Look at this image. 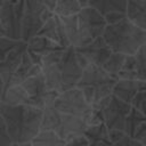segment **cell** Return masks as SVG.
Here are the masks:
<instances>
[{
    "label": "cell",
    "instance_id": "cell-16",
    "mask_svg": "<svg viewBox=\"0 0 146 146\" xmlns=\"http://www.w3.org/2000/svg\"><path fill=\"white\" fill-rule=\"evenodd\" d=\"M41 73V66L39 65H35L32 59L30 58L29 54H27V50L24 52L23 55V58H22V63L21 65L18 66L17 71L15 72V74L13 75L9 84V86H16V84H22L25 80L32 78V76H35L38 74ZM7 87V88H8Z\"/></svg>",
    "mask_w": 146,
    "mask_h": 146
},
{
    "label": "cell",
    "instance_id": "cell-37",
    "mask_svg": "<svg viewBox=\"0 0 146 146\" xmlns=\"http://www.w3.org/2000/svg\"><path fill=\"white\" fill-rule=\"evenodd\" d=\"M133 138L136 140H138L143 146H144V143L146 141V122H144L136 131V133L133 135Z\"/></svg>",
    "mask_w": 146,
    "mask_h": 146
},
{
    "label": "cell",
    "instance_id": "cell-40",
    "mask_svg": "<svg viewBox=\"0 0 146 146\" xmlns=\"http://www.w3.org/2000/svg\"><path fill=\"white\" fill-rule=\"evenodd\" d=\"M10 146H33L32 143H13Z\"/></svg>",
    "mask_w": 146,
    "mask_h": 146
},
{
    "label": "cell",
    "instance_id": "cell-24",
    "mask_svg": "<svg viewBox=\"0 0 146 146\" xmlns=\"http://www.w3.org/2000/svg\"><path fill=\"white\" fill-rule=\"evenodd\" d=\"M81 9L82 8L79 3V0H57L54 13L60 18H65L78 16Z\"/></svg>",
    "mask_w": 146,
    "mask_h": 146
},
{
    "label": "cell",
    "instance_id": "cell-41",
    "mask_svg": "<svg viewBox=\"0 0 146 146\" xmlns=\"http://www.w3.org/2000/svg\"><path fill=\"white\" fill-rule=\"evenodd\" d=\"M1 36H6V33H5V30H3L2 25H1V22H0V38Z\"/></svg>",
    "mask_w": 146,
    "mask_h": 146
},
{
    "label": "cell",
    "instance_id": "cell-31",
    "mask_svg": "<svg viewBox=\"0 0 146 146\" xmlns=\"http://www.w3.org/2000/svg\"><path fill=\"white\" fill-rule=\"evenodd\" d=\"M131 106L146 116V89L139 91L131 102Z\"/></svg>",
    "mask_w": 146,
    "mask_h": 146
},
{
    "label": "cell",
    "instance_id": "cell-5",
    "mask_svg": "<svg viewBox=\"0 0 146 146\" xmlns=\"http://www.w3.org/2000/svg\"><path fill=\"white\" fill-rule=\"evenodd\" d=\"M94 105L98 106L103 111L104 123L108 130L124 131L127 116L132 108L130 104L119 99L114 95H111Z\"/></svg>",
    "mask_w": 146,
    "mask_h": 146
},
{
    "label": "cell",
    "instance_id": "cell-32",
    "mask_svg": "<svg viewBox=\"0 0 146 146\" xmlns=\"http://www.w3.org/2000/svg\"><path fill=\"white\" fill-rule=\"evenodd\" d=\"M11 144H13V141L9 137L6 122H5L1 111H0V146H10Z\"/></svg>",
    "mask_w": 146,
    "mask_h": 146
},
{
    "label": "cell",
    "instance_id": "cell-12",
    "mask_svg": "<svg viewBox=\"0 0 146 146\" xmlns=\"http://www.w3.org/2000/svg\"><path fill=\"white\" fill-rule=\"evenodd\" d=\"M27 50V44L24 41H21L18 47L14 49L2 62H0V76L5 82V87L7 88L13 75L17 71L18 66L22 63V58L24 52ZM5 88V90H6Z\"/></svg>",
    "mask_w": 146,
    "mask_h": 146
},
{
    "label": "cell",
    "instance_id": "cell-1",
    "mask_svg": "<svg viewBox=\"0 0 146 146\" xmlns=\"http://www.w3.org/2000/svg\"><path fill=\"white\" fill-rule=\"evenodd\" d=\"M0 111L13 143H31L41 131L42 110L31 105L0 104Z\"/></svg>",
    "mask_w": 146,
    "mask_h": 146
},
{
    "label": "cell",
    "instance_id": "cell-21",
    "mask_svg": "<svg viewBox=\"0 0 146 146\" xmlns=\"http://www.w3.org/2000/svg\"><path fill=\"white\" fill-rule=\"evenodd\" d=\"M26 44H27L29 51L34 52L36 55H40L42 57L49 52L66 49V48H63L62 46H59L58 43H56V42H54V41H51L44 36H41V35L33 36L30 41L26 42Z\"/></svg>",
    "mask_w": 146,
    "mask_h": 146
},
{
    "label": "cell",
    "instance_id": "cell-17",
    "mask_svg": "<svg viewBox=\"0 0 146 146\" xmlns=\"http://www.w3.org/2000/svg\"><path fill=\"white\" fill-rule=\"evenodd\" d=\"M125 15L131 23L146 31V0H128Z\"/></svg>",
    "mask_w": 146,
    "mask_h": 146
},
{
    "label": "cell",
    "instance_id": "cell-4",
    "mask_svg": "<svg viewBox=\"0 0 146 146\" xmlns=\"http://www.w3.org/2000/svg\"><path fill=\"white\" fill-rule=\"evenodd\" d=\"M41 0H25V11L22 21V41L27 42L38 35L44 23L54 16Z\"/></svg>",
    "mask_w": 146,
    "mask_h": 146
},
{
    "label": "cell",
    "instance_id": "cell-39",
    "mask_svg": "<svg viewBox=\"0 0 146 146\" xmlns=\"http://www.w3.org/2000/svg\"><path fill=\"white\" fill-rule=\"evenodd\" d=\"M5 88H6L5 87V82L0 76V103H1V99H2V96H3V92H5Z\"/></svg>",
    "mask_w": 146,
    "mask_h": 146
},
{
    "label": "cell",
    "instance_id": "cell-7",
    "mask_svg": "<svg viewBox=\"0 0 146 146\" xmlns=\"http://www.w3.org/2000/svg\"><path fill=\"white\" fill-rule=\"evenodd\" d=\"M55 107L62 114L78 116L84 121L91 111V105L86 102L83 94L79 88H73L58 94L55 100Z\"/></svg>",
    "mask_w": 146,
    "mask_h": 146
},
{
    "label": "cell",
    "instance_id": "cell-13",
    "mask_svg": "<svg viewBox=\"0 0 146 146\" xmlns=\"http://www.w3.org/2000/svg\"><path fill=\"white\" fill-rule=\"evenodd\" d=\"M87 127L88 124L83 119L73 115L62 114L60 123L58 129L56 130V133L66 141L73 137L83 135Z\"/></svg>",
    "mask_w": 146,
    "mask_h": 146
},
{
    "label": "cell",
    "instance_id": "cell-43",
    "mask_svg": "<svg viewBox=\"0 0 146 146\" xmlns=\"http://www.w3.org/2000/svg\"><path fill=\"white\" fill-rule=\"evenodd\" d=\"M5 3H6V0H0V10H1V8L3 7Z\"/></svg>",
    "mask_w": 146,
    "mask_h": 146
},
{
    "label": "cell",
    "instance_id": "cell-23",
    "mask_svg": "<svg viewBox=\"0 0 146 146\" xmlns=\"http://www.w3.org/2000/svg\"><path fill=\"white\" fill-rule=\"evenodd\" d=\"M62 22L65 29V34H66L70 47H73V48L81 47V34H80L78 16L62 18Z\"/></svg>",
    "mask_w": 146,
    "mask_h": 146
},
{
    "label": "cell",
    "instance_id": "cell-19",
    "mask_svg": "<svg viewBox=\"0 0 146 146\" xmlns=\"http://www.w3.org/2000/svg\"><path fill=\"white\" fill-rule=\"evenodd\" d=\"M0 104H5L9 106H19V105H31V102L23 86L16 84L6 88Z\"/></svg>",
    "mask_w": 146,
    "mask_h": 146
},
{
    "label": "cell",
    "instance_id": "cell-36",
    "mask_svg": "<svg viewBox=\"0 0 146 146\" xmlns=\"http://www.w3.org/2000/svg\"><path fill=\"white\" fill-rule=\"evenodd\" d=\"M114 146H143V145L138 140H136L133 137L125 133L116 144H114Z\"/></svg>",
    "mask_w": 146,
    "mask_h": 146
},
{
    "label": "cell",
    "instance_id": "cell-28",
    "mask_svg": "<svg viewBox=\"0 0 146 146\" xmlns=\"http://www.w3.org/2000/svg\"><path fill=\"white\" fill-rule=\"evenodd\" d=\"M117 80H138L135 55L125 57L122 70L117 75Z\"/></svg>",
    "mask_w": 146,
    "mask_h": 146
},
{
    "label": "cell",
    "instance_id": "cell-8",
    "mask_svg": "<svg viewBox=\"0 0 146 146\" xmlns=\"http://www.w3.org/2000/svg\"><path fill=\"white\" fill-rule=\"evenodd\" d=\"M25 11V0L16 5L6 3L0 10V22L5 30L6 36L14 40H22V21Z\"/></svg>",
    "mask_w": 146,
    "mask_h": 146
},
{
    "label": "cell",
    "instance_id": "cell-10",
    "mask_svg": "<svg viewBox=\"0 0 146 146\" xmlns=\"http://www.w3.org/2000/svg\"><path fill=\"white\" fill-rule=\"evenodd\" d=\"M75 50L79 54L83 55L89 60L90 65H96L100 67H103V65L106 63L108 57L112 55V50L106 44L103 36L94 40L88 44L75 48Z\"/></svg>",
    "mask_w": 146,
    "mask_h": 146
},
{
    "label": "cell",
    "instance_id": "cell-45",
    "mask_svg": "<svg viewBox=\"0 0 146 146\" xmlns=\"http://www.w3.org/2000/svg\"><path fill=\"white\" fill-rule=\"evenodd\" d=\"M145 82H146V81H145Z\"/></svg>",
    "mask_w": 146,
    "mask_h": 146
},
{
    "label": "cell",
    "instance_id": "cell-42",
    "mask_svg": "<svg viewBox=\"0 0 146 146\" xmlns=\"http://www.w3.org/2000/svg\"><path fill=\"white\" fill-rule=\"evenodd\" d=\"M8 3H11V5H16V3H18L21 0H6Z\"/></svg>",
    "mask_w": 146,
    "mask_h": 146
},
{
    "label": "cell",
    "instance_id": "cell-38",
    "mask_svg": "<svg viewBox=\"0 0 146 146\" xmlns=\"http://www.w3.org/2000/svg\"><path fill=\"white\" fill-rule=\"evenodd\" d=\"M108 135H110V139H111L112 144L114 145L125 135V132L122 130H108Z\"/></svg>",
    "mask_w": 146,
    "mask_h": 146
},
{
    "label": "cell",
    "instance_id": "cell-34",
    "mask_svg": "<svg viewBox=\"0 0 146 146\" xmlns=\"http://www.w3.org/2000/svg\"><path fill=\"white\" fill-rule=\"evenodd\" d=\"M65 146H89V141L84 135H80L66 140Z\"/></svg>",
    "mask_w": 146,
    "mask_h": 146
},
{
    "label": "cell",
    "instance_id": "cell-3",
    "mask_svg": "<svg viewBox=\"0 0 146 146\" xmlns=\"http://www.w3.org/2000/svg\"><path fill=\"white\" fill-rule=\"evenodd\" d=\"M117 79L111 76L100 66L89 65L82 74L76 88H79L86 102L94 105L102 99L113 95V89Z\"/></svg>",
    "mask_w": 146,
    "mask_h": 146
},
{
    "label": "cell",
    "instance_id": "cell-26",
    "mask_svg": "<svg viewBox=\"0 0 146 146\" xmlns=\"http://www.w3.org/2000/svg\"><path fill=\"white\" fill-rule=\"evenodd\" d=\"M125 57L127 56L123 55V54L112 52V55L108 57V59L106 60V63L103 65V68L105 70V72L107 74H110L111 76L117 79V75L121 72L122 66L124 64Z\"/></svg>",
    "mask_w": 146,
    "mask_h": 146
},
{
    "label": "cell",
    "instance_id": "cell-2",
    "mask_svg": "<svg viewBox=\"0 0 146 146\" xmlns=\"http://www.w3.org/2000/svg\"><path fill=\"white\" fill-rule=\"evenodd\" d=\"M103 38L112 52L135 55L146 44V31L139 29L127 17L114 25H107Z\"/></svg>",
    "mask_w": 146,
    "mask_h": 146
},
{
    "label": "cell",
    "instance_id": "cell-20",
    "mask_svg": "<svg viewBox=\"0 0 146 146\" xmlns=\"http://www.w3.org/2000/svg\"><path fill=\"white\" fill-rule=\"evenodd\" d=\"M83 135L87 137L89 146H113L105 123L87 127Z\"/></svg>",
    "mask_w": 146,
    "mask_h": 146
},
{
    "label": "cell",
    "instance_id": "cell-44",
    "mask_svg": "<svg viewBox=\"0 0 146 146\" xmlns=\"http://www.w3.org/2000/svg\"><path fill=\"white\" fill-rule=\"evenodd\" d=\"M113 146H114V145H113Z\"/></svg>",
    "mask_w": 146,
    "mask_h": 146
},
{
    "label": "cell",
    "instance_id": "cell-15",
    "mask_svg": "<svg viewBox=\"0 0 146 146\" xmlns=\"http://www.w3.org/2000/svg\"><path fill=\"white\" fill-rule=\"evenodd\" d=\"M146 89V82L140 81V80H117L114 89H113V95L117 97L119 99L128 103L131 105L132 99L135 96Z\"/></svg>",
    "mask_w": 146,
    "mask_h": 146
},
{
    "label": "cell",
    "instance_id": "cell-30",
    "mask_svg": "<svg viewBox=\"0 0 146 146\" xmlns=\"http://www.w3.org/2000/svg\"><path fill=\"white\" fill-rule=\"evenodd\" d=\"M21 41L22 40L17 41L8 36H1L0 38V62H2L14 49H16L21 43Z\"/></svg>",
    "mask_w": 146,
    "mask_h": 146
},
{
    "label": "cell",
    "instance_id": "cell-14",
    "mask_svg": "<svg viewBox=\"0 0 146 146\" xmlns=\"http://www.w3.org/2000/svg\"><path fill=\"white\" fill-rule=\"evenodd\" d=\"M38 35L44 36V38L58 43L63 48L70 47L66 34H65V29H64L62 18L57 15H54L50 19H48L44 23V25L42 26V29L40 30Z\"/></svg>",
    "mask_w": 146,
    "mask_h": 146
},
{
    "label": "cell",
    "instance_id": "cell-27",
    "mask_svg": "<svg viewBox=\"0 0 146 146\" xmlns=\"http://www.w3.org/2000/svg\"><path fill=\"white\" fill-rule=\"evenodd\" d=\"M146 122V116L140 113L138 110L136 108H131L129 115L127 116L125 120V127H124V132L131 137H133V135L136 133L137 129L144 123Z\"/></svg>",
    "mask_w": 146,
    "mask_h": 146
},
{
    "label": "cell",
    "instance_id": "cell-35",
    "mask_svg": "<svg viewBox=\"0 0 146 146\" xmlns=\"http://www.w3.org/2000/svg\"><path fill=\"white\" fill-rule=\"evenodd\" d=\"M104 17H105L107 25H114V24H117L119 22H121L123 18H125L127 15L124 13H110V14L105 15Z\"/></svg>",
    "mask_w": 146,
    "mask_h": 146
},
{
    "label": "cell",
    "instance_id": "cell-33",
    "mask_svg": "<svg viewBox=\"0 0 146 146\" xmlns=\"http://www.w3.org/2000/svg\"><path fill=\"white\" fill-rule=\"evenodd\" d=\"M64 51H65V49L52 51V52L44 55L42 57V65H44V64H59V62L62 60V57L64 55Z\"/></svg>",
    "mask_w": 146,
    "mask_h": 146
},
{
    "label": "cell",
    "instance_id": "cell-29",
    "mask_svg": "<svg viewBox=\"0 0 146 146\" xmlns=\"http://www.w3.org/2000/svg\"><path fill=\"white\" fill-rule=\"evenodd\" d=\"M136 67H137V74L138 80L146 81V44L143 46L136 54Z\"/></svg>",
    "mask_w": 146,
    "mask_h": 146
},
{
    "label": "cell",
    "instance_id": "cell-25",
    "mask_svg": "<svg viewBox=\"0 0 146 146\" xmlns=\"http://www.w3.org/2000/svg\"><path fill=\"white\" fill-rule=\"evenodd\" d=\"M31 143L33 146H65V140L50 130H41Z\"/></svg>",
    "mask_w": 146,
    "mask_h": 146
},
{
    "label": "cell",
    "instance_id": "cell-22",
    "mask_svg": "<svg viewBox=\"0 0 146 146\" xmlns=\"http://www.w3.org/2000/svg\"><path fill=\"white\" fill-rule=\"evenodd\" d=\"M128 0H89V7L99 11L103 16L110 13L127 11Z\"/></svg>",
    "mask_w": 146,
    "mask_h": 146
},
{
    "label": "cell",
    "instance_id": "cell-6",
    "mask_svg": "<svg viewBox=\"0 0 146 146\" xmlns=\"http://www.w3.org/2000/svg\"><path fill=\"white\" fill-rule=\"evenodd\" d=\"M78 18L81 34V47L103 36L107 24L105 17L99 11L91 7H87L81 9Z\"/></svg>",
    "mask_w": 146,
    "mask_h": 146
},
{
    "label": "cell",
    "instance_id": "cell-18",
    "mask_svg": "<svg viewBox=\"0 0 146 146\" xmlns=\"http://www.w3.org/2000/svg\"><path fill=\"white\" fill-rule=\"evenodd\" d=\"M41 73L44 78L47 89L49 91H56L58 94L64 91L62 74L58 64H44L41 67Z\"/></svg>",
    "mask_w": 146,
    "mask_h": 146
},
{
    "label": "cell",
    "instance_id": "cell-11",
    "mask_svg": "<svg viewBox=\"0 0 146 146\" xmlns=\"http://www.w3.org/2000/svg\"><path fill=\"white\" fill-rule=\"evenodd\" d=\"M22 86L30 97L31 106H34V107L42 110L44 106L47 96L49 94V90L47 89L46 81H44L42 73L25 80L22 83Z\"/></svg>",
    "mask_w": 146,
    "mask_h": 146
},
{
    "label": "cell",
    "instance_id": "cell-9",
    "mask_svg": "<svg viewBox=\"0 0 146 146\" xmlns=\"http://www.w3.org/2000/svg\"><path fill=\"white\" fill-rule=\"evenodd\" d=\"M58 66H59L60 74H62L64 91L76 88L79 81L82 78L83 68L78 63L76 55H75V48L68 47L65 49L64 55Z\"/></svg>",
    "mask_w": 146,
    "mask_h": 146
}]
</instances>
